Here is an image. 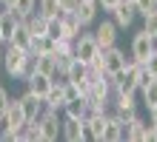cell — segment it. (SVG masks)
<instances>
[{"label":"cell","mask_w":157,"mask_h":142,"mask_svg":"<svg viewBox=\"0 0 157 142\" xmlns=\"http://www.w3.org/2000/svg\"><path fill=\"white\" fill-rule=\"evenodd\" d=\"M3 68L9 71V77L26 82V77L34 71V51H23V49H17V46L6 43V49H3Z\"/></svg>","instance_id":"cell-1"},{"label":"cell","mask_w":157,"mask_h":142,"mask_svg":"<svg viewBox=\"0 0 157 142\" xmlns=\"http://www.w3.org/2000/svg\"><path fill=\"white\" fill-rule=\"evenodd\" d=\"M0 125H3V131H0V139H3V142H12V139L20 137V131L26 125V114H23L20 100H12V102H9V108L3 114V119H0Z\"/></svg>","instance_id":"cell-2"},{"label":"cell","mask_w":157,"mask_h":142,"mask_svg":"<svg viewBox=\"0 0 157 142\" xmlns=\"http://www.w3.org/2000/svg\"><path fill=\"white\" fill-rule=\"evenodd\" d=\"M100 63H103V71L109 74V77H117V74L132 63V54L126 57V51H120L117 46H112V49H103V51H100Z\"/></svg>","instance_id":"cell-3"},{"label":"cell","mask_w":157,"mask_h":142,"mask_svg":"<svg viewBox=\"0 0 157 142\" xmlns=\"http://www.w3.org/2000/svg\"><path fill=\"white\" fill-rule=\"evenodd\" d=\"M75 57L80 63H94L97 57H100V46H97V40H94V34H86V31H80L77 37H75Z\"/></svg>","instance_id":"cell-4"},{"label":"cell","mask_w":157,"mask_h":142,"mask_svg":"<svg viewBox=\"0 0 157 142\" xmlns=\"http://www.w3.org/2000/svg\"><path fill=\"white\" fill-rule=\"evenodd\" d=\"M106 119H109L106 111H86V117H83V139H97V142H103Z\"/></svg>","instance_id":"cell-5"},{"label":"cell","mask_w":157,"mask_h":142,"mask_svg":"<svg viewBox=\"0 0 157 142\" xmlns=\"http://www.w3.org/2000/svg\"><path fill=\"white\" fill-rule=\"evenodd\" d=\"M37 122H40V142H54L60 137V122L63 119H57V111H43L37 117Z\"/></svg>","instance_id":"cell-6"},{"label":"cell","mask_w":157,"mask_h":142,"mask_svg":"<svg viewBox=\"0 0 157 142\" xmlns=\"http://www.w3.org/2000/svg\"><path fill=\"white\" fill-rule=\"evenodd\" d=\"M94 40H97V46H100V51L117 46V23H114V20H103V23L97 26V31H94Z\"/></svg>","instance_id":"cell-7"},{"label":"cell","mask_w":157,"mask_h":142,"mask_svg":"<svg viewBox=\"0 0 157 142\" xmlns=\"http://www.w3.org/2000/svg\"><path fill=\"white\" fill-rule=\"evenodd\" d=\"M114 94V105H117V114L123 117L126 122L137 114V102H134V94L132 91H112Z\"/></svg>","instance_id":"cell-8"},{"label":"cell","mask_w":157,"mask_h":142,"mask_svg":"<svg viewBox=\"0 0 157 142\" xmlns=\"http://www.w3.org/2000/svg\"><path fill=\"white\" fill-rule=\"evenodd\" d=\"M154 51V40H151V37L149 34H146L143 31V28H140V31H137L134 37H132V57H134V60H146V57H149Z\"/></svg>","instance_id":"cell-9"},{"label":"cell","mask_w":157,"mask_h":142,"mask_svg":"<svg viewBox=\"0 0 157 142\" xmlns=\"http://www.w3.org/2000/svg\"><path fill=\"white\" fill-rule=\"evenodd\" d=\"M26 85H29V88H26V91L37 94V97L43 100L46 94H49V88L54 85V77H49V74H40V71H32L29 77H26Z\"/></svg>","instance_id":"cell-10"},{"label":"cell","mask_w":157,"mask_h":142,"mask_svg":"<svg viewBox=\"0 0 157 142\" xmlns=\"http://www.w3.org/2000/svg\"><path fill=\"white\" fill-rule=\"evenodd\" d=\"M123 139H132V142H149V122L140 119L134 114L132 119L126 122V137Z\"/></svg>","instance_id":"cell-11"},{"label":"cell","mask_w":157,"mask_h":142,"mask_svg":"<svg viewBox=\"0 0 157 142\" xmlns=\"http://www.w3.org/2000/svg\"><path fill=\"white\" fill-rule=\"evenodd\" d=\"M126 137V119L114 114V117L106 119V128H103V142H120Z\"/></svg>","instance_id":"cell-12"},{"label":"cell","mask_w":157,"mask_h":142,"mask_svg":"<svg viewBox=\"0 0 157 142\" xmlns=\"http://www.w3.org/2000/svg\"><path fill=\"white\" fill-rule=\"evenodd\" d=\"M66 105V94H63V80H57L43 97V111H63Z\"/></svg>","instance_id":"cell-13"},{"label":"cell","mask_w":157,"mask_h":142,"mask_svg":"<svg viewBox=\"0 0 157 142\" xmlns=\"http://www.w3.org/2000/svg\"><path fill=\"white\" fill-rule=\"evenodd\" d=\"M112 14H114V23H117V28H128L134 23V17H137V9H134V3L132 0H123L117 9H112Z\"/></svg>","instance_id":"cell-14"},{"label":"cell","mask_w":157,"mask_h":142,"mask_svg":"<svg viewBox=\"0 0 157 142\" xmlns=\"http://www.w3.org/2000/svg\"><path fill=\"white\" fill-rule=\"evenodd\" d=\"M97 12H100L97 0H80V3L75 6V14H77V20L83 23V28L91 26V23L97 20Z\"/></svg>","instance_id":"cell-15"},{"label":"cell","mask_w":157,"mask_h":142,"mask_svg":"<svg viewBox=\"0 0 157 142\" xmlns=\"http://www.w3.org/2000/svg\"><path fill=\"white\" fill-rule=\"evenodd\" d=\"M60 137L69 139V142H80V139H83V119L66 117V119L60 122Z\"/></svg>","instance_id":"cell-16"},{"label":"cell","mask_w":157,"mask_h":142,"mask_svg":"<svg viewBox=\"0 0 157 142\" xmlns=\"http://www.w3.org/2000/svg\"><path fill=\"white\" fill-rule=\"evenodd\" d=\"M60 31H63L66 40H75V37L83 31V23L77 20L75 12H63V14H60Z\"/></svg>","instance_id":"cell-17"},{"label":"cell","mask_w":157,"mask_h":142,"mask_svg":"<svg viewBox=\"0 0 157 142\" xmlns=\"http://www.w3.org/2000/svg\"><path fill=\"white\" fill-rule=\"evenodd\" d=\"M20 105H23L26 119H34V117H40V114H43V100L37 97V94H32V91H26L23 97H20Z\"/></svg>","instance_id":"cell-18"},{"label":"cell","mask_w":157,"mask_h":142,"mask_svg":"<svg viewBox=\"0 0 157 142\" xmlns=\"http://www.w3.org/2000/svg\"><path fill=\"white\" fill-rule=\"evenodd\" d=\"M34 71L54 77V74H57V57H54L52 51L49 54H34Z\"/></svg>","instance_id":"cell-19"},{"label":"cell","mask_w":157,"mask_h":142,"mask_svg":"<svg viewBox=\"0 0 157 142\" xmlns=\"http://www.w3.org/2000/svg\"><path fill=\"white\" fill-rule=\"evenodd\" d=\"M6 43H12V46H17V49H23V51H29V49H32V31L26 28L23 20H20V26L12 31V37H9Z\"/></svg>","instance_id":"cell-20"},{"label":"cell","mask_w":157,"mask_h":142,"mask_svg":"<svg viewBox=\"0 0 157 142\" xmlns=\"http://www.w3.org/2000/svg\"><path fill=\"white\" fill-rule=\"evenodd\" d=\"M63 80H71V82H86V63H80L77 57H71L66 71H63Z\"/></svg>","instance_id":"cell-21"},{"label":"cell","mask_w":157,"mask_h":142,"mask_svg":"<svg viewBox=\"0 0 157 142\" xmlns=\"http://www.w3.org/2000/svg\"><path fill=\"white\" fill-rule=\"evenodd\" d=\"M23 23H26V28L32 31V37H34V34H46V23H49V17L40 14V12H32V14L23 17Z\"/></svg>","instance_id":"cell-22"},{"label":"cell","mask_w":157,"mask_h":142,"mask_svg":"<svg viewBox=\"0 0 157 142\" xmlns=\"http://www.w3.org/2000/svg\"><path fill=\"white\" fill-rule=\"evenodd\" d=\"M86 111H89V105H86V100H83V97L69 100L66 105H63V114H66V117H77V119L86 117Z\"/></svg>","instance_id":"cell-23"},{"label":"cell","mask_w":157,"mask_h":142,"mask_svg":"<svg viewBox=\"0 0 157 142\" xmlns=\"http://www.w3.org/2000/svg\"><path fill=\"white\" fill-rule=\"evenodd\" d=\"M52 46H54L52 37H46V34H34V37H32V49H29V51H34V54H49V51H52Z\"/></svg>","instance_id":"cell-24"},{"label":"cell","mask_w":157,"mask_h":142,"mask_svg":"<svg viewBox=\"0 0 157 142\" xmlns=\"http://www.w3.org/2000/svg\"><path fill=\"white\" fill-rule=\"evenodd\" d=\"M37 12L46 17H57L63 14V9H60V0H37Z\"/></svg>","instance_id":"cell-25"},{"label":"cell","mask_w":157,"mask_h":142,"mask_svg":"<svg viewBox=\"0 0 157 142\" xmlns=\"http://www.w3.org/2000/svg\"><path fill=\"white\" fill-rule=\"evenodd\" d=\"M140 94H143V105H146V108L157 105V80H151L149 85H143Z\"/></svg>","instance_id":"cell-26"},{"label":"cell","mask_w":157,"mask_h":142,"mask_svg":"<svg viewBox=\"0 0 157 142\" xmlns=\"http://www.w3.org/2000/svg\"><path fill=\"white\" fill-rule=\"evenodd\" d=\"M143 31L151 37V40H157V9H151L149 14H143Z\"/></svg>","instance_id":"cell-27"},{"label":"cell","mask_w":157,"mask_h":142,"mask_svg":"<svg viewBox=\"0 0 157 142\" xmlns=\"http://www.w3.org/2000/svg\"><path fill=\"white\" fill-rule=\"evenodd\" d=\"M132 3H134V9H137V14H149L151 12V9H157V0H132Z\"/></svg>","instance_id":"cell-28"},{"label":"cell","mask_w":157,"mask_h":142,"mask_svg":"<svg viewBox=\"0 0 157 142\" xmlns=\"http://www.w3.org/2000/svg\"><path fill=\"white\" fill-rule=\"evenodd\" d=\"M34 3H37V0H17L14 12L20 14V17H26V14H32V12H34Z\"/></svg>","instance_id":"cell-29"},{"label":"cell","mask_w":157,"mask_h":142,"mask_svg":"<svg viewBox=\"0 0 157 142\" xmlns=\"http://www.w3.org/2000/svg\"><path fill=\"white\" fill-rule=\"evenodd\" d=\"M9 102H12V97H9V91L0 85V119H3V114H6V108H9Z\"/></svg>","instance_id":"cell-30"},{"label":"cell","mask_w":157,"mask_h":142,"mask_svg":"<svg viewBox=\"0 0 157 142\" xmlns=\"http://www.w3.org/2000/svg\"><path fill=\"white\" fill-rule=\"evenodd\" d=\"M143 65H146V68H149L154 77H157V51H151L149 57H146V60H143Z\"/></svg>","instance_id":"cell-31"},{"label":"cell","mask_w":157,"mask_h":142,"mask_svg":"<svg viewBox=\"0 0 157 142\" xmlns=\"http://www.w3.org/2000/svg\"><path fill=\"white\" fill-rule=\"evenodd\" d=\"M120 3H123V0H97V6L103 9V12H112V9H117Z\"/></svg>","instance_id":"cell-32"},{"label":"cell","mask_w":157,"mask_h":142,"mask_svg":"<svg viewBox=\"0 0 157 142\" xmlns=\"http://www.w3.org/2000/svg\"><path fill=\"white\" fill-rule=\"evenodd\" d=\"M77 3H80V0H60V9H63V12H75Z\"/></svg>","instance_id":"cell-33"},{"label":"cell","mask_w":157,"mask_h":142,"mask_svg":"<svg viewBox=\"0 0 157 142\" xmlns=\"http://www.w3.org/2000/svg\"><path fill=\"white\" fill-rule=\"evenodd\" d=\"M149 125H154V128H157V105H151V108H149Z\"/></svg>","instance_id":"cell-34"},{"label":"cell","mask_w":157,"mask_h":142,"mask_svg":"<svg viewBox=\"0 0 157 142\" xmlns=\"http://www.w3.org/2000/svg\"><path fill=\"white\" fill-rule=\"evenodd\" d=\"M0 6H3L6 12H14V6H17V0H0Z\"/></svg>","instance_id":"cell-35"},{"label":"cell","mask_w":157,"mask_h":142,"mask_svg":"<svg viewBox=\"0 0 157 142\" xmlns=\"http://www.w3.org/2000/svg\"><path fill=\"white\" fill-rule=\"evenodd\" d=\"M0 46H6V37H3V31H0Z\"/></svg>","instance_id":"cell-36"},{"label":"cell","mask_w":157,"mask_h":142,"mask_svg":"<svg viewBox=\"0 0 157 142\" xmlns=\"http://www.w3.org/2000/svg\"><path fill=\"white\" fill-rule=\"evenodd\" d=\"M0 65H3V46H0Z\"/></svg>","instance_id":"cell-37"},{"label":"cell","mask_w":157,"mask_h":142,"mask_svg":"<svg viewBox=\"0 0 157 142\" xmlns=\"http://www.w3.org/2000/svg\"><path fill=\"white\" fill-rule=\"evenodd\" d=\"M154 51H157V40H154Z\"/></svg>","instance_id":"cell-38"},{"label":"cell","mask_w":157,"mask_h":142,"mask_svg":"<svg viewBox=\"0 0 157 142\" xmlns=\"http://www.w3.org/2000/svg\"><path fill=\"white\" fill-rule=\"evenodd\" d=\"M0 9H3V6H0Z\"/></svg>","instance_id":"cell-39"}]
</instances>
